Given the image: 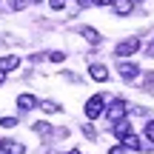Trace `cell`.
I'll return each instance as SVG.
<instances>
[{
  "mask_svg": "<svg viewBox=\"0 0 154 154\" xmlns=\"http://www.w3.org/2000/svg\"><path fill=\"white\" fill-rule=\"evenodd\" d=\"M103 111H106V117H109L111 123H114V120H123V117L128 114V103H126V100H120V97H117V100H111V103L106 106Z\"/></svg>",
  "mask_w": 154,
  "mask_h": 154,
  "instance_id": "obj_1",
  "label": "cell"
},
{
  "mask_svg": "<svg viewBox=\"0 0 154 154\" xmlns=\"http://www.w3.org/2000/svg\"><path fill=\"white\" fill-rule=\"evenodd\" d=\"M103 109H106V94H91L88 103H86V117H88V120H94V117L103 114Z\"/></svg>",
  "mask_w": 154,
  "mask_h": 154,
  "instance_id": "obj_2",
  "label": "cell"
},
{
  "mask_svg": "<svg viewBox=\"0 0 154 154\" xmlns=\"http://www.w3.org/2000/svg\"><path fill=\"white\" fill-rule=\"evenodd\" d=\"M114 51H117L120 57H131V54H137V51H140V37H126V40H120Z\"/></svg>",
  "mask_w": 154,
  "mask_h": 154,
  "instance_id": "obj_3",
  "label": "cell"
},
{
  "mask_svg": "<svg viewBox=\"0 0 154 154\" xmlns=\"http://www.w3.org/2000/svg\"><path fill=\"white\" fill-rule=\"evenodd\" d=\"M111 134H114L117 140H123L126 134H131V120H128V117H123V120H114V123H111Z\"/></svg>",
  "mask_w": 154,
  "mask_h": 154,
  "instance_id": "obj_4",
  "label": "cell"
},
{
  "mask_svg": "<svg viewBox=\"0 0 154 154\" xmlns=\"http://www.w3.org/2000/svg\"><path fill=\"white\" fill-rule=\"evenodd\" d=\"M0 154H26V146L6 137V140H0Z\"/></svg>",
  "mask_w": 154,
  "mask_h": 154,
  "instance_id": "obj_5",
  "label": "cell"
},
{
  "mask_svg": "<svg viewBox=\"0 0 154 154\" xmlns=\"http://www.w3.org/2000/svg\"><path fill=\"white\" fill-rule=\"evenodd\" d=\"M117 72H120L123 80H137V77H140L137 63H120V66H117Z\"/></svg>",
  "mask_w": 154,
  "mask_h": 154,
  "instance_id": "obj_6",
  "label": "cell"
},
{
  "mask_svg": "<svg viewBox=\"0 0 154 154\" xmlns=\"http://www.w3.org/2000/svg\"><path fill=\"white\" fill-rule=\"evenodd\" d=\"M88 77L97 80V83H106L109 80V69H106L103 63H94V66H88Z\"/></svg>",
  "mask_w": 154,
  "mask_h": 154,
  "instance_id": "obj_7",
  "label": "cell"
},
{
  "mask_svg": "<svg viewBox=\"0 0 154 154\" xmlns=\"http://www.w3.org/2000/svg\"><path fill=\"white\" fill-rule=\"evenodd\" d=\"M120 146H123V149H126V151H128V149H134V151H143V143H140V137H137V134H134V131H131V134H126Z\"/></svg>",
  "mask_w": 154,
  "mask_h": 154,
  "instance_id": "obj_8",
  "label": "cell"
},
{
  "mask_svg": "<svg viewBox=\"0 0 154 154\" xmlns=\"http://www.w3.org/2000/svg\"><path fill=\"white\" fill-rule=\"evenodd\" d=\"M17 66H20V57H17V54H9V57H0V72H11V69H17Z\"/></svg>",
  "mask_w": 154,
  "mask_h": 154,
  "instance_id": "obj_9",
  "label": "cell"
},
{
  "mask_svg": "<svg viewBox=\"0 0 154 154\" xmlns=\"http://www.w3.org/2000/svg\"><path fill=\"white\" fill-rule=\"evenodd\" d=\"M34 106H37V97H34V94H20V97H17V109L20 111H29V109H34Z\"/></svg>",
  "mask_w": 154,
  "mask_h": 154,
  "instance_id": "obj_10",
  "label": "cell"
},
{
  "mask_svg": "<svg viewBox=\"0 0 154 154\" xmlns=\"http://www.w3.org/2000/svg\"><path fill=\"white\" fill-rule=\"evenodd\" d=\"M114 11L120 17H128L134 11V3H131V0H114Z\"/></svg>",
  "mask_w": 154,
  "mask_h": 154,
  "instance_id": "obj_11",
  "label": "cell"
},
{
  "mask_svg": "<svg viewBox=\"0 0 154 154\" xmlns=\"http://www.w3.org/2000/svg\"><path fill=\"white\" fill-rule=\"evenodd\" d=\"M80 34H83L86 40H91V43H97V40H100V34L94 32V29H80Z\"/></svg>",
  "mask_w": 154,
  "mask_h": 154,
  "instance_id": "obj_12",
  "label": "cell"
},
{
  "mask_svg": "<svg viewBox=\"0 0 154 154\" xmlns=\"http://www.w3.org/2000/svg\"><path fill=\"white\" fill-rule=\"evenodd\" d=\"M43 111H49V114H54V111H60V106H57L54 100H43Z\"/></svg>",
  "mask_w": 154,
  "mask_h": 154,
  "instance_id": "obj_13",
  "label": "cell"
},
{
  "mask_svg": "<svg viewBox=\"0 0 154 154\" xmlns=\"http://www.w3.org/2000/svg\"><path fill=\"white\" fill-rule=\"evenodd\" d=\"M83 134H86V137H91V140H94V137H97V128H94L91 123H83Z\"/></svg>",
  "mask_w": 154,
  "mask_h": 154,
  "instance_id": "obj_14",
  "label": "cell"
},
{
  "mask_svg": "<svg viewBox=\"0 0 154 154\" xmlns=\"http://www.w3.org/2000/svg\"><path fill=\"white\" fill-rule=\"evenodd\" d=\"M0 126H3V128H14L17 126V117H0Z\"/></svg>",
  "mask_w": 154,
  "mask_h": 154,
  "instance_id": "obj_15",
  "label": "cell"
},
{
  "mask_svg": "<svg viewBox=\"0 0 154 154\" xmlns=\"http://www.w3.org/2000/svg\"><path fill=\"white\" fill-rule=\"evenodd\" d=\"M34 131H37V134H49L51 126H49V123H34Z\"/></svg>",
  "mask_w": 154,
  "mask_h": 154,
  "instance_id": "obj_16",
  "label": "cell"
},
{
  "mask_svg": "<svg viewBox=\"0 0 154 154\" xmlns=\"http://www.w3.org/2000/svg\"><path fill=\"white\" fill-rule=\"evenodd\" d=\"M63 57H66V54H63V51H51V54H49V60H51V63H60Z\"/></svg>",
  "mask_w": 154,
  "mask_h": 154,
  "instance_id": "obj_17",
  "label": "cell"
},
{
  "mask_svg": "<svg viewBox=\"0 0 154 154\" xmlns=\"http://www.w3.org/2000/svg\"><path fill=\"white\" fill-rule=\"evenodd\" d=\"M146 137H149V140H151V143H154V120L149 123V126H146Z\"/></svg>",
  "mask_w": 154,
  "mask_h": 154,
  "instance_id": "obj_18",
  "label": "cell"
},
{
  "mask_svg": "<svg viewBox=\"0 0 154 154\" xmlns=\"http://www.w3.org/2000/svg\"><path fill=\"white\" fill-rule=\"evenodd\" d=\"M66 6V0H51V9H63Z\"/></svg>",
  "mask_w": 154,
  "mask_h": 154,
  "instance_id": "obj_19",
  "label": "cell"
},
{
  "mask_svg": "<svg viewBox=\"0 0 154 154\" xmlns=\"http://www.w3.org/2000/svg\"><path fill=\"white\" fill-rule=\"evenodd\" d=\"M23 6V0H9V9H20Z\"/></svg>",
  "mask_w": 154,
  "mask_h": 154,
  "instance_id": "obj_20",
  "label": "cell"
},
{
  "mask_svg": "<svg viewBox=\"0 0 154 154\" xmlns=\"http://www.w3.org/2000/svg\"><path fill=\"white\" fill-rule=\"evenodd\" d=\"M109 154H126V149H123V146H114V149H111Z\"/></svg>",
  "mask_w": 154,
  "mask_h": 154,
  "instance_id": "obj_21",
  "label": "cell"
},
{
  "mask_svg": "<svg viewBox=\"0 0 154 154\" xmlns=\"http://www.w3.org/2000/svg\"><path fill=\"white\" fill-rule=\"evenodd\" d=\"M91 3H97V6H106V3H111V0H91Z\"/></svg>",
  "mask_w": 154,
  "mask_h": 154,
  "instance_id": "obj_22",
  "label": "cell"
},
{
  "mask_svg": "<svg viewBox=\"0 0 154 154\" xmlns=\"http://www.w3.org/2000/svg\"><path fill=\"white\" fill-rule=\"evenodd\" d=\"M77 3H80V6H88V3H91V0H77Z\"/></svg>",
  "mask_w": 154,
  "mask_h": 154,
  "instance_id": "obj_23",
  "label": "cell"
},
{
  "mask_svg": "<svg viewBox=\"0 0 154 154\" xmlns=\"http://www.w3.org/2000/svg\"><path fill=\"white\" fill-rule=\"evenodd\" d=\"M3 80H6V74H3V72H0V83H3Z\"/></svg>",
  "mask_w": 154,
  "mask_h": 154,
  "instance_id": "obj_24",
  "label": "cell"
},
{
  "mask_svg": "<svg viewBox=\"0 0 154 154\" xmlns=\"http://www.w3.org/2000/svg\"><path fill=\"white\" fill-rule=\"evenodd\" d=\"M69 154H80V151H77V149H74V151H69Z\"/></svg>",
  "mask_w": 154,
  "mask_h": 154,
  "instance_id": "obj_25",
  "label": "cell"
},
{
  "mask_svg": "<svg viewBox=\"0 0 154 154\" xmlns=\"http://www.w3.org/2000/svg\"><path fill=\"white\" fill-rule=\"evenodd\" d=\"M34 3H40V0H34Z\"/></svg>",
  "mask_w": 154,
  "mask_h": 154,
  "instance_id": "obj_26",
  "label": "cell"
}]
</instances>
